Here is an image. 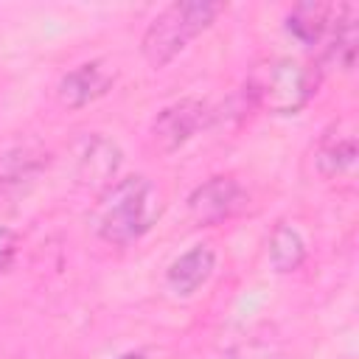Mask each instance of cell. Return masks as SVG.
<instances>
[{"instance_id":"8992f818","label":"cell","mask_w":359,"mask_h":359,"mask_svg":"<svg viewBox=\"0 0 359 359\" xmlns=\"http://www.w3.org/2000/svg\"><path fill=\"white\" fill-rule=\"evenodd\" d=\"M241 205H244V188L238 185V180L224 177V174L205 180L188 196V213L202 227L222 224L224 219L238 213Z\"/></svg>"},{"instance_id":"5bb4252c","label":"cell","mask_w":359,"mask_h":359,"mask_svg":"<svg viewBox=\"0 0 359 359\" xmlns=\"http://www.w3.org/2000/svg\"><path fill=\"white\" fill-rule=\"evenodd\" d=\"M227 353L230 359H286V353L264 337H247L238 345H233Z\"/></svg>"},{"instance_id":"3957f363","label":"cell","mask_w":359,"mask_h":359,"mask_svg":"<svg viewBox=\"0 0 359 359\" xmlns=\"http://www.w3.org/2000/svg\"><path fill=\"white\" fill-rule=\"evenodd\" d=\"M224 3H208V0H177L168 3L143 31L140 39V53L149 62V67L163 70L171 65L188 42H194L202 31H208L216 17L224 11Z\"/></svg>"},{"instance_id":"52a82bcc","label":"cell","mask_w":359,"mask_h":359,"mask_svg":"<svg viewBox=\"0 0 359 359\" xmlns=\"http://www.w3.org/2000/svg\"><path fill=\"white\" fill-rule=\"evenodd\" d=\"M50 154L34 140L14 143L0 151V199L20 196L25 188H31L39 174L48 168Z\"/></svg>"},{"instance_id":"9a60e30c","label":"cell","mask_w":359,"mask_h":359,"mask_svg":"<svg viewBox=\"0 0 359 359\" xmlns=\"http://www.w3.org/2000/svg\"><path fill=\"white\" fill-rule=\"evenodd\" d=\"M17 250H20V238L11 227L0 224V272H8L17 261Z\"/></svg>"},{"instance_id":"5b68a950","label":"cell","mask_w":359,"mask_h":359,"mask_svg":"<svg viewBox=\"0 0 359 359\" xmlns=\"http://www.w3.org/2000/svg\"><path fill=\"white\" fill-rule=\"evenodd\" d=\"M210 121V107L202 98H180L151 121V140L160 151H177Z\"/></svg>"},{"instance_id":"30bf717a","label":"cell","mask_w":359,"mask_h":359,"mask_svg":"<svg viewBox=\"0 0 359 359\" xmlns=\"http://www.w3.org/2000/svg\"><path fill=\"white\" fill-rule=\"evenodd\" d=\"M213 269H216V252L208 244H194L180 258L171 261V266L165 269V286L177 297H191L210 280Z\"/></svg>"},{"instance_id":"4fadbf2b","label":"cell","mask_w":359,"mask_h":359,"mask_svg":"<svg viewBox=\"0 0 359 359\" xmlns=\"http://www.w3.org/2000/svg\"><path fill=\"white\" fill-rule=\"evenodd\" d=\"M266 252H269V266L278 275H289V272L303 266V261L309 255V247H306L303 233L294 224L278 222L272 236H269V250Z\"/></svg>"},{"instance_id":"2e32d148","label":"cell","mask_w":359,"mask_h":359,"mask_svg":"<svg viewBox=\"0 0 359 359\" xmlns=\"http://www.w3.org/2000/svg\"><path fill=\"white\" fill-rule=\"evenodd\" d=\"M118 359H149V356H143V353H123V356H118Z\"/></svg>"},{"instance_id":"277c9868","label":"cell","mask_w":359,"mask_h":359,"mask_svg":"<svg viewBox=\"0 0 359 359\" xmlns=\"http://www.w3.org/2000/svg\"><path fill=\"white\" fill-rule=\"evenodd\" d=\"M356 157H359V143H356V118L353 115H342L337 121H331L317 146H314V165L320 171V177L325 180H342L351 177L356 168Z\"/></svg>"},{"instance_id":"6da1fadb","label":"cell","mask_w":359,"mask_h":359,"mask_svg":"<svg viewBox=\"0 0 359 359\" xmlns=\"http://www.w3.org/2000/svg\"><path fill=\"white\" fill-rule=\"evenodd\" d=\"M163 202L154 182L143 174H129L101 191L93 210V227L101 241L129 247L157 224Z\"/></svg>"},{"instance_id":"7c38bea8","label":"cell","mask_w":359,"mask_h":359,"mask_svg":"<svg viewBox=\"0 0 359 359\" xmlns=\"http://www.w3.org/2000/svg\"><path fill=\"white\" fill-rule=\"evenodd\" d=\"M356 42H359V25H356V8L342 3L337 6V14H334V22H331V31L325 36V50H323V59L342 67V70H351L353 67V59H356Z\"/></svg>"},{"instance_id":"8fae6325","label":"cell","mask_w":359,"mask_h":359,"mask_svg":"<svg viewBox=\"0 0 359 359\" xmlns=\"http://www.w3.org/2000/svg\"><path fill=\"white\" fill-rule=\"evenodd\" d=\"M334 14H337V6H331V3H314V0L297 3L286 14V31H289V36H294L306 48L323 45L328 31H331Z\"/></svg>"},{"instance_id":"ba28073f","label":"cell","mask_w":359,"mask_h":359,"mask_svg":"<svg viewBox=\"0 0 359 359\" xmlns=\"http://www.w3.org/2000/svg\"><path fill=\"white\" fill-rule=\"evenodd\" d=\"M121 168V149L115 140H109L101 132H90L76 146V177L81 185L90 188H107L115 182V174Z\"/></svg>"},{"instance_id":"9c48e42d","label":"cell","mask_w":359,"mask_h":359,"mask_svg":"<svg viewBox=\"0 0 359 359\" xmlns=\"http://www.w3.org/2000/svg\"><path fill=\"white\" fill-rule=\"evenodd\" d=\"M115 84V73H109L104 67V62L93 59V62H81L73 70H67L59 84H56V98L62 107L67 109H81L93 101H98L101 95H107Z\"/></svg>"},{"instance_id":"7a4b0ae2","label":"cell","mask_w":359,"mask_h":359,"mask_svg":"<svg viewBox=\"0 0 359 359\" xmlns=\"http://www.w3.org/2000/svg\"><path fill=\"white\" fill-rule=\"evenodd\" d=\"M317 87L320 67L303 65L289 56H272L258 62L244 81L250 104L269 115H297L317 95Z\"/></svg>"}]
</instances>
